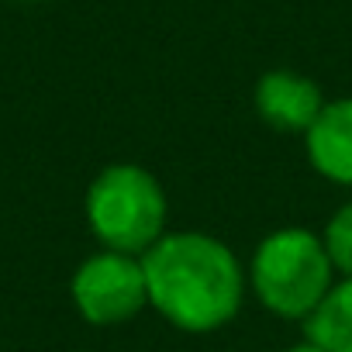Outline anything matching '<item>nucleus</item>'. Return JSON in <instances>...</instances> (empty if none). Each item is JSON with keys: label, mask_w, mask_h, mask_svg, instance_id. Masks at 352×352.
Here are the masks:
<instances>
[{"label": "nucleus", "mask_w": 352, "mask_h": 352, "mask_svg": "<svg viewBox=\"0 0 352 352\" xmlns=\"http://www.w3.org/2000/svg\"><path fill=\"white\" fill-rule=\"evenodd\" d=\"M324 249L331 256V266L352 276V204H345L324 228Z\"/></svg>", "instance_id": "8"}, {"label": "nucleus", "mask_w": 352, "mask_h": 352, "mask_svg": "<svg viewBox=\"0 0 352 352\" xmlns=\"http://www.w3.org/2000/svg\"><path fill=\"white\" fill-rule=\"evenodd\" d=\"M148 304L184 331H214L242 307V266L235 252L201 232L162 235L142 256Z\"/></svg>", "instance_id": "1"}, {"label": "nucleus", "mask_w": 352, "mask_h": 352, "mask_svg": "<svg viewBox=\"0 0 352 352\" xmlns=\"http://www.w3.org/2000/svg\"><path fill=\"white\" fill-rule=\"evenodd\" d=\"M304 138L311 166L328 180L352 187V97L324 104Z\"/></svg>", "instance_id": "6"}, {"label": "nucleus", "mask_w": 352, "mask_h": 352, "mask_svg": "<svg viewBox=\"0 0 352 352\" xmlns=\"http://www.w3.org/2000/svg\"><path fill=\"white\" fill-rule=\"evenodd\" d=\"M87 221L107 249L145 256L162 239L166 194L142 166H107L87 190Z\"/></svg>", "instance_id": "2"}, {"label": "nucleus", "mask_w": 352, "mask_h": 352, "mask_svg": "<svg viewBox=\"0 0 352 352\" xmlns=\"http://www.w3.org/2000/svg\"><path fill=\"white\" fill-rule=\"evenodd\" d=\"M73 300L90 324H121L148 304L142 256L100 252L90 256L73 276Z\"/></svg>", "instance_id": "4"}, {"label": "nucleus", "mask_w": 352, "mask_h": 352, "mask_svg": "<svg viewBox=\"0 0 352 352\" xmlns=\"http://www.w3.org/2000/svg\"><path fill=\"white\" fill-rule=\"evenodd\" d=\"M331 273L324 242L307 228H280L252 256L256 297L280 318H307L331 290Z\"/></svg>", "instance_id": "3"}, {"label": "nucleus", "mask_w": 352, "mask_h": 352, "mask_svg": "<svg viewBox=\"0 0 352 352\" xmlns=\"http://www.w3.org/2000/svg\"><path fill=\"white\" fill-rule=\"evenodd\" d=\"M324 100L314 80L297 76L290 69H273L256 83V111L259 118L283 131V135H307V128L318 121Z\"/></svg>", "instance_id": "5"}, {"label": "nucleus", "mask_w": 352, "mask_h": 352, "mask_svg": "<svg viewBox=\"0 0 352 352\" xmlns=\"http://www.w3.org/2000/svg\"><path fill=\"white\" fill-rule=\"evenodd\" d=\"M283 352H324V349L314 345V342H300V345H290V349H283Z\"/></svg>", "instance_id": "9"}, {"label": "nucleus", "mask_w": 352, "mask_h": 352, "mask_svg": "<svg viewBox=\"0 0 352 352\" xmlns=\"http://www.w3.org/2000/svg\"><path fill=\"white\" fill-rule=\"evenodd\" d=\"M307 342L324 352H352V276L324 294V300L304 318Z\"/></svg>", "instance_id": "7"}]
</instances>
